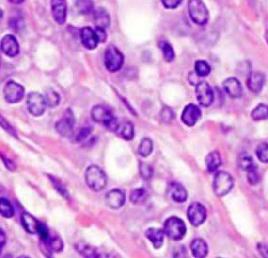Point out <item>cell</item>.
<instances>
[{
  "instance_id": "d590c367",
  "label": "cell",
  "mask_w": 268,
  "mask_h": 258,
  "mask_svg": "<svg viewBox=\"0 0 268 258\" xmlns=\"http://www.w3.org/2000/svg\"><path fill=\"white\" fill-rule=\"evenodd\" d=\"M161 49H162L163 56H164V59H165L166 62L171 63V62H173L174 60L175 53H174V50H173V46L169 42L164 41L161 44Z\"/></svg>"
},
{
  "instance_id": "836d02e7",
  "label": "cell",
  "mask_w": 268,
  "mask_h": 258,
  "mask_svg": "<svg viewBox=\"0 0 268 258\" xmlns=\"http://www.w3.org/2000/svg\"><path fill=\"white\" fill-rule=\"evenodd\" d=\"M45 101H46V105L47 107L49 108H55L59 105L60 103V95L53 89H48L46 91V94H45Z\"/></svg>"
},
{
  "instance_id": "816d5d0a",
  "label": "cell",
  "mask_w": 268,
  "mask_h": 258,
  "mask_svg": "<svg viewBox=\"0 0 268 258\" xmlns=\"http://www.w3.org/2000/svg\"><path fill=\"white\" fill-rule=\"evenodd\" d=\"M266 39H267V42L268 43V30L267 31V33H266Z\"/></svg>"
},
{
  "instance_id": "681fc988",
  "label": "cell",
  "mask_w": 268,
  "mask_h": 258,
  "mask_svg": "<svg viewBox=\"0 0 268 258\" xmlns=\"http://www.w3.org/2000/svg\"><path fill=\"white\" fill-rule=\"evenodd\" d=\"M1 237H0V241H1V244H0V247H1V250L4 248V245H5V241H6V236H5V233L3 230H1Z\"/></svg>"
},
{
  "instance_id": "f35d334b",
  "label": "cell",
  "mask_w": 268,
  "mask_h": 258,
  "mask_svg": "<svg viewBox=\"0 0 268 258\" xmlns=\"http://www.w3.org/2000/svg\"><path fill=\"white\" fill-rule=\"evenodd\" d=\"M38 234L39 235V237H40L42 243H46V242L49 240L50 236H51V233H50V231H49V228L47 227V225H45V224H42V223H41L40 225H39Z\"/></svg>"
},
{
  "instance_id": "8992f818",
  "label": "cell",
  "mask_w": 268,
  "mask_h": 258,
  "mask_svg": "<svg viewBox=\"0 0 268 258\" xmlns=\"http://www.w3.org/2000/svg\"><path fill=\"white\" fill-rule=\"evenodd\" d=\"M124 64V55L114 46L110 45L105 52V65L109 71L117 72L121 69Z\"/></svg>"
},
{
  "instance_id": "74e56055",
  "label": "cell",
  "mask_w": 268,
  "mask_h": 258,
  "mask_svg": "<svg viewBox=\"0 0 268 258\" xmlns=\"http://www.w3.org/2000/svg\"><path fill=\"white\" fill-rule=\"evenodd\" d=\"M139 170H140V175L144 180H150L153 177V167L151 165H149L148 163L141 162L140 166H139Z\"/></svg>"
},
{
  "instance_id": "8d00e7d4",
  "label": "cell",
  "mask_w": 268,
  "mask_h": 258,
  "mask_svg": "<svg viewBox=\"0 0 268 258\" xmlns=\"http://www.w3.org/2000/svg\"><path fill=\"white\" fill-rule=\"evenodd\" d=\"M256 155L261 162L268 163V143H261L256 150Z\"/></svg>"
},
{
  "instance_id": "bcb514c9",
  "label": "cell",
  "mask_w": 268,
  "mask_h": 258,
  "mask_svg": "<svg viewBox=\"0 0 268 258\" xmlns=\"http://www.w3.org/2000/svg\"><path fill=\"white\" fill-rule=\"evenodd\" d=\"M96 33H97V36L99 37V41L100 42H105L106 41V39H107V33H106V31H105L104 28L97 27Z\"/></svg>"
},
{
  "instance_id": "44dd1931",
  "label": "cell",
  "mask_w": 268,
  "mask_h": 258,
  "mask_svg": "<svg viewBox=\"0 0 268 258\" xmlns=\"http://www.w3.org/2000/svg\"><path fill=\"white\" fill-rule=\"evenodd\" d=\"M164 230H161L159 228L151 227L147 229L145 235L150 240V242L153 244L155 249H160L163 246L164 243Z\"/></svg>"
},
{
  "instance_id": "7bdbcfd3",
  "label": "cell",
  "mask_w": 268,
  "mask_h": 258,
  "mask_svg": "<svg viewBox=\"0 0 268 258\" xmlns=\"http://www.w3.org/2000/svg\"><path fill=\"white\" fill-rule=\"evenodd\" d=\"M161 118L165 123H170L173 118V113L170 108H165L161 112Z\"/></svg>"
},
{
  "instance_id": "f1b7e54d",
  "label": "cell",
  "mask_w": 268,
  "mask_h": 258,
  "mask_svg": "<svg viewBox=\"0 0 268 258\" xmlns=\"http://www.w3.org/2000/svg\"><path fill=\"white\" fill-rule=\"evenodd\" d=\"M76 249L78 252L85 258H102L101 254L94 248L84 245V244H78L76 246Z\"/></svg>"
},
{
  "instance_id": "ee69618b",
  "label": "cell",
  "mask_w": 268,
  "mask_h": 258,
  "mask_svg": "<svg viewBox=\"0 0 268 258\" xmlns=\"http://www.w3.org/2000/svg\"><path fill=\"white\" fill-rule=\"evenodd\" d=\"M162 4L167 9H175L177 8L183 0H161Z\"/></svg>"
},
{
  "instance_id": "5bb4252c",
  "label": "cell",
  "mask_w": 268,
  "mask_h": 258,
  "mask_svg": "<svg viewBox=\"0 0 268 258\" xmlns=\"http://www.w3.org/2000/svg\"><path fill=\"white\" fill-rule=\"evenodd\" d=\"M80 39L82 45L89 50L95 49L100 43L96 30H93L90 27H84L80 30Z\"/></svg>"
},
{
  "instance_id": "2e32d148",
  "label": "cell",
  "mask_w": 268,
  "mask_h": 258,
  "mask_svg": "<svg viewBox=\"0 0 268 258\" xmlns=\"http://www.w3.org/2000/svg\"><path fill=\"white\" fill-rule=\"evenodd\" d=\"M126 202V195L119 189H113L106 195V204L111 209L121 208Z\"/></svg>"
},
{
  "instance_id": "b9f144b4",
  "label": "cell",
  "mask_w": 268,
  "mask_h": 258,
  "mask_svg": "<svg viewBox=\"0 0 268 258\" xmlns=\"http://www.w3.org/2000/svg\"><path fill=\"white\" fill-rule=\"evenodd\" d=\"M90 134V129L89 128H82V129H80L79 132H78V134L76 135V137H75V142H81V141H83L84 139H86V138L88 137V135Z\"/></svg>"
},
{
  "instance_id": "7dc6e473",
  "label": "cell",
  "mask_w": 268,
  "mask_h": 258,
  "mask_svg": "<svg viewBox=\"0 0 268 258\" xmlns=\"http://www.w3.org/2000/svg\"><path fill=\"white\" fill-rule=\"evenodd\" d=\"M2 159H3V161H4L5 165H6V167L9 168L10 170H14V169L16 168V165H15L13 162H11L9 159H6L4 155H2Z\"/></svg>"
},
{
  "instance_id": "4fadbf2b",
  "label": "cell",
  "mask_w": 268,
  "mask_h": 258,
  "mask_svg": "<svg viewBox=\"0 0 268 258\" xmlns=\"http://www.w3.org/2000/svg\"><path fill=\"white\" fill-rule=\"evenodd\" d=\"M201 111L194 104H189L185 107L181 115V121L188 127L194 126L197 121L200 119Z\"/></svg>"
},
{
  "instance_id": "6da1fadb",
  "label": "cell",
  "mask_w": 268,
  "mask_h": 258,
  "mask_svg": "<svg viewBox=\"0 0 268 258\" xmlns=\"http://www.w3.org/2000/svg\"><path fill=\"white\" fill-rule=\"evenodd\" d=\"M85 182L91 190L101 191L106 187L108 178L99 166L90 165L85 171Z\"/></svg>"
},
{
  "instance_id": "d6a6232c",
  "label": "cell",
  "mask_w": 268,
  "mask_h": 258,
  "mask_svg": "<svg viewBox=\"0 0 268 258\" xmlns=\"http://www.w3.org/2000/svg\"><path fill=\"white\" fill-rule=\"evenodd\" d=\"M0 211L1 215L5 218H12L15 214V210L12 204L4 198L0 200Z\"/></svg>"
},
{
  "instance_id": "9c48e42d",
  "label": "cell",
  "mask_w": 268,
  "mask_h": 258,
  "mask_svg": "<svg viewBox=\"0 0 268 258\" xmlns=\"http://www.w3.org/2000/svg\"><path fill=\"white\" fill-rule=\"evenodd\" d=\"M27 109L34 116H40L46 110L45 97L38 92H31L27 96Z\"/></svg>"
},
{
  "instance_id": "3957f363",
  "label": "cell",
  "mask_w": 268,
  "mask_h": 258,
  "mask_svg": "<svg viewBox=\"0 0 268 258\" xmlns=\"http://www.w3.org/2000/svg\"><path fill=\"white\" fill-rule=\"evenodd\" d=\"M163 230L169 238L177 241L181 240L185 236L187 228L185 223L182 219L173 216L165 221Z\"/></svg>"
},
{
  "instance_id": "52a82bcc",
  "label": "cell",
  "mask_w": 268,
  "mask_h": 258,
  "mask_svg": "<svg viewBox=\"0 0 268 258\" xmlns=\"http://www.w3.org/2000/svg\"><path fill=\"white\" fill-rule=\"evenodd\" d=\"M75 126V117L74 113L70 109L64 111L62 118L56 123L57 132L63 137H70L73 134Z\"/></svg>"
},
{
  "instance_id": "484cf974",
  "label": "cell",
  "mask_w": 268,
  "mask_h": 258,
  "mask_svg": "<svg viewBox=\"0 0 268 258\" xmlns=\"http://www.w3.org/2000/svg\"><path fill=\"white\" fill-rule=\"evenodd\" d=\"M149 198V193L146 188L139 187V188H134L130 191V202L133 205H142L144 204Z\"/></svg>"
},
{
  "instance_id": "1f68e13d",
  "label": "cell",
  "mask_w": 268,
  "mask_h": 258,
  "mask_svg": "<svg viewBox=\"0 0 268 258\" xmlns=\"http://www.w3.org/2000/svg\"><path fill=\"white\" fill-rule=\"evenodd\" d=\"M75 6L82 15H88L94 11V4L91 0H77Z\"/></svg>"
},
{
  "instance_id": "ac0fdd59",
  "label": "cell",
  "mask_w": 268,
  "mask_h": 258,
  "mask_svg": "<svg viewBox=\"0 0 268 258\" xmlns=\"http://www.w3.org/2000/svg\"><path fill=\"white\" fill-rule=\"evenodd\" d=\"M266 77L261 72H252L247 79V87L253 93H260L265 86Z\"/></svg>"
},
{
  "instance_id": "60d3db41",
  "label": "cell",
  "mask_w": 268,
  "mask_h": 258,
  "mask_svg": "<svg viewBox=\"0 0 268 258\" xmlns=\"http://www.w3.org/2000/svg\"><path fill=\"white\" fill-rule=\"evenodd\" d=\"M50 179H51V181L53 182V185H54V186H55V188L59 191V193L61 194V195H63V197H65V198H68V194H67V191H66V189H65V187L63 185V184L60 182V181H58L55 177H50Z\"/></svg>"
},
{
  "instance_id": "603a6c76",
  "label": "cell",
  "mask_w": 268,
  "mask_h": 258,
  "mask_svg": "<svg viewBox=\"0 0 268 258\" xmlns=\"http://www.w3.org/2000/svg\"><path fill=\"white\" fill-rule=\"evenodd\" d=\"M206 167L209 173H215L218 171L219 167L221 165V157L218 151H213L209 153L205 158Z\"/></svg>"
},
{
  "instance_id": "c3c4849f",
  "label": "cell",
  "mask_w": 268,
  "mask_h": 258,
  "mask_svg": "<svg viewBox=\"0 0 268 258\" xmlns=\"http://www.w3.org/2000/svg\"><path fill=\"white\" fill-rule=\"evenodd\" d=\"M259 251L261 253V255L265 258H268V248L264 246V245H260L259 246Z\"/></svg>"
},
{
  "instance_id": "f907efd6",
  "label": "cell",
  "mask_w": 268,
  "mask_h": 258,
  "mask_svg": "<svg viewBox=\"0 0 268 258\" xmlns=\"http://www.w3.org/2000/svg\"><path fill=\"white\" fill-rule=\"evenodd\" d=\"M11 3H13V4H20V3H22L24 0H9Z\"/></svg>"
},
{
  "instance_id": "ba28073f",
  "label": "cell",
  "mask_w": 268,
  "mask_h": 258,
  "mask_svg": "<svg viewBox=\"0 0 268 258\" xmlns=\"http://www.w3.org/2000/svg\"><path fill=\"white\" fill-rule=\"evenodd\" d=\"M5 100L10 104H16L22 100L24 97V87L14 81H10L6 84L3 89Z\"/></svg>"
},
{
  "instance_id": "ffe728a7",
  "label": "cell",
  "mask_w": 268,
  "mask_h": 258,
  "mask_svg": "<svg viewBox=\"0 0 268 258\" xmlns=\"http://www.w3.org/2000/svg\"><path fill=\"white\" fill-rule=\"evenodd\" d=\"M114 133H116L117 136L123 138L124 140L129 141V140H132L134 138V127L132 123L127 121L123 123L118 122L115 128Z\"/></svg>"
},
{
  "instance_id": "f546056e",
  "label": "cell",
  "mask_w": 268,
  "mask_h": 258,
  "mask_svg": "<svg viewBox=\"0 0 268 258\" xmlns=\"http://www.w3.org/2000/svg\"><path fill=\"white\" fill-rule=\"evenodd\" d=\"M251 117L255 121H262L268 118V106L265 104H261L257 106L252 112Z\"/></svg>"
},
{
  "instance_id": "83f0119b",
  "label": "cell",
  "mask_w": 268,
  "mask_h": 258,
  "mask_svg": "<svg viewBox=\"0 0 268 258\" xmlns=\"http://www.w3.org/2000/svg\"><path fill=\"white\" fill-rule=\"evenodd\" d=\"M43 245L45 247H47L49 250L56 252V253H60L63 250V243L62 239L57 235L51 234L49 240L46 243H43Z\"/></svg>"
},
{
  "instance_id": "d6986e66",
  "label": "cell",
  "mask_w": 268,
  "mask_h": 258,
  "mask_svg": "<svg viewBox=\"0 0 268 258\" xmlns=\"http://www.w3.org/2000/svg\"><path fill=\"white\" fill-rule=\"evenodd\" d=\"M223 88L232 98H239L242 95V86L235 77L228 78L223 82Z\"/></svg>"
},
{
  "instance_id": "4dcf8cb0",
  "label": "cell",
  "mask_w": 268,
  "mask_h": 258,
  "mask_svg": "<svg viewBox=\"0 0 268 258\" xmlns=\"http://www.w3.org/2000/svg\"><path fill=\"white\" fill-rule=\"evenodd\" d=\"M153 150V143L151 138H143L140 142V145L138 147V154L143 156V157H147L149 156Z\"/></svg>"
},
{
  "instance_id": "4316f807",
  "label": "cell",
  "mask_w": 268,
  "mask_h": 258,
  "mask_svg": "<svg viewBox=\"0 0 268 258\" xmlns=\"http://www.w3.org/2000/svg\"><path fill=\"white\" fill-rule=\"evenodd\" d=\"M237 163H238V166L246 172L253 168H256L253 157L247 153H242L239 155V156L237 158Z\"/></svg>"
},
{
  "instance_id": "cb8c5ba5",
  "label": "cell",
  "mask_w": 268,
  "mask_h": 258,
  "mask_svg": "<svg viewBox=\"0 0 268 258\" xmlns=\"http://www.w3.org/2000/svg\"><path fill=\"white\" fill-rule=\"evenodd\" d=\"M21 224L28 233L36 234L38 232L39 225L41 223H39L33 215L24 213L21 216Z\"/></svg>"
},
{
  "instance_id": "e575fe53",
  "label": "cell",
  "mask_w": 268,
  "mask_h": 258,
  "mask_svg": "<svg viewBox=\"0 0 268 258\" xmlns=\"http://www.w3.org/2000/svg\"><path fill=\"white\" fill-rule=\"evenodd\" d=\"M194 72L199 77H206L211 73V67L205 61H197L194 65Z\"/></svg>"
},
{
  "instance_id": "f6af8a7d",
  "label": "cell",
  "mask_w": 268,
  "mask_h": 258,
  "mask_svg": "<svg viewBox=\"0 0 268 258\" xmlns=\"http://www.w3.org/2000/svg\"><path fill=\"white\" fill-rule=\"evenodd\" d=\"M1 126L6 130V131H8V133H10L11 135H13L14 137H16V132H15V130L9 125V123L8 122H6L5 121V119H4V117L3 116H1Z\"/></svg>"
},
{
  "instance_id": "7402d4cb",
  "label": "cell",
  "mask_w": 268,
  "mask_h": 258,
  "mask_svg": "<svg viewBox=\"0 0 268 258\" xmlns=\"http://www.w3.org/2000/svg\"><path fill=\"white\" fill-rule=\"evenodd\" d=\"M94 22L97 27L100 28H108L110 24V14L107 12L105 8H98L94 11Z\"/></svg>"
},
{
  "instance_id": "5b68a950",
  "label": "cell",
  "mask_w": 268,
  "mask_h": 258,
  "mask_svg": "<svg viewBox=\"0 0 268 258\" xmlns=\"http://www.w3.org/2000/svg\"><path fill=\"white\" fill-rule=\"evenodd\" d=\"M234 186V180L229 173L225 171L217 172L214 182L213 190L215 194L219 197H223L227 195Z\"/></svg>"
},
{
  "instance_id": "8fae6325",
  "label": "cell",
  "mask_w": 268,
  "mask_h": 258,
  "mask_svg": "<svg viewBox=\"0 0 268 258\" xmlns=\"http://www.w3.org/2000/svg\"><path fill=\"white\" fill-rule=\"evenodd\" d=\"M187 217L193 226H199L207 218L206 208L199 203H192L188 208Z\"/></svg>"
},
{
  "instance_id": "277c9868",
  "label": "cell",
  "mask_w": 268,
  "mask_h": 258,
  "mask_svg": "<svg viewBox=\"0 0 268 258\" xmlns=\"http://www.w3.org/2000/svg\"><path fill=\"white\" fill-rule=\"evenodd\" d=\"M188 12L191 20L200 26L209 21V11L202 0H189Z\"/></svg>"
},
{
  "instance_id": "7c38bea8",
  "label": "cell",
  "mask_w": 268,
  "mask_h": 258,
  "mask_svg": "<svg viewBox=\"0 0 268 258\" xmlns=\"http://www.w3.org/2000/svg\"><path fill=\"white\" fill-rule=\"evenodd\" d=\"M52 15L56 22L63 25L66 20L67 3L66 0H51Z\"/></svg>"
},
{
  "instance_id": "9a60e30c",
  "label": "cell",
  "mask_w": 268,
  "mask_h": 258,
  "mask_svg": "<svg viewBox=\"0 0 268 258\" xmlns=\"http://www.w3.org/2000/svg\"><path fill=\"white\" fill-rule=\"evenodd\" d=\"M1 50L8 57H16L19 53V44L16 38L12 35H7L1 40Z\"/></svg>"
},
{
  "instance_id": "7a4b0ae2",
  "label": "cell",
  "mask_w": 268,
  "mask_h": 258,
  "mask_svg": "<svg viewBox=\"0 0 268 258\" xmlns=\"http://www.w3.org/2000/svg\"><path fill=\"white\" fill-rule=\"evenodd\" d=\"M90 115H91V118L93 119V121L103 124L108 129L114 132L115 128L118 124V120L115 117L114 114L112 113V111H110L109 108L102 106V105L95 106L90 111Z\"/></svg>"
},
{
  "instance_id": "ab89813d",
  "label": "cell",
  "mask_w": 268,
  "mask_h": 258,
  "mask_svg": "<svg viewBox=\"0 0 268 258\" xmlns=\"http://www.w3.org/2000/svg\"><path fill=\"white\" fill-rule=\"evenodd\" d=\"M247 180L250 185H255L259 183L260 177H259L258 172L256 171V168H253V169L247 171Z\"/></svg>"
},
{
  "instance_id": "e0dca14e",
  "label": "cell",
  "mask_w": 268,
  "mask_h": 258,
  "mask_svg": "<svg viewBox=\"0 0 268 258\" xmlns=\"http://www.w3.org/2000/svg\"><path fill=\"white\" fill-rule=\"evenodd\" d=\"M168 194L176 203H184L188 198V193L185 187L175 182L171 183L168 186Z\"/></svg>"
},
{
  "instance_id": "30bf717a",
  "label": "cell",
  "mask_w": 268,
  "mask_h": 258,
  "mask_svg": "<svg viewBox=\"0 0 268 258\" xmlns=\"http://www.w3.org/2000/svg\"><path fill=\"white\" fill-rule=\"evenodd\" d=\"M195 93L197 101L202 107H210L214 102V92L207 82L198 83L195 87Z\"/></svg>"
},
{
  "instance_id": "d4e9b609",
  "label": "cell",
  "mask_w": 268,
  "mask_h": 258,
  "mask_svg": "<svg viewBox=\"0 0 268 258\" xmlns=\"http://www.w3.org/2000/svg\"><path fill=\"white\" fill-rule=\"evenodd\" d=\"M191 250L194 258H203L208 255V245L200 238H196L191 242Z\"/></svg>"
}]
</instances>
